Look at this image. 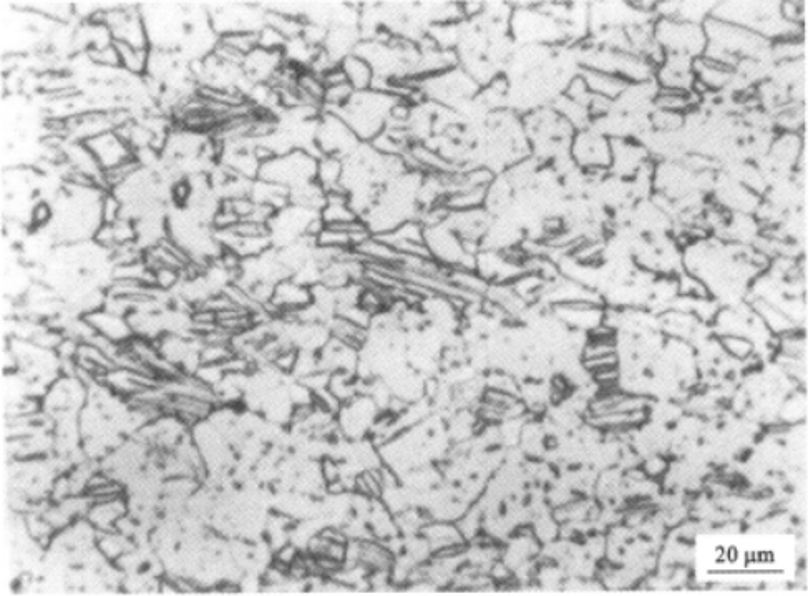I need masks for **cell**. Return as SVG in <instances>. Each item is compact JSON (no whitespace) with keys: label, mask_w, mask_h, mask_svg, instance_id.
I'll return each instance as SVG.
<instances>
[{"label":"cell","mask_w":808,"mask_h":596,"mask_svg":"<svg viewBox=\"0 0 808 596\" xmlns=\"http://www.w3.org/2000/svg\"><path fill=\"white\" fill-rule=\"evenodd\" d=\"M399 100L400 98L392 97L389 93L369 88L354 93L347 105L332 113L346 122L347 127L359 138V142L370 143L379 133L384 132L389 123L390 112Z\"/></svg>","instance_id":"obj_3"},{"label":"cell","mask_w":808,"mask_h":596,"mask_svg":"<svg viewBox=\"0 0 808 596\" xmlns=\"http://www.w3.org/2000/svg\"><path fill=\"white\" fill-rule=\"evenodd\" d=\"M354 93H356V90L352 88L349 82L327 87L324 100H322V108H326V112H336V110L349 103Z\"/></svg>","instance_id":"obj_19"},{"label":"cell","mask_w":808,"mask_h":596,"mask_svg":"<svg viewBox=\"0 0 808 596\" xmlns=\"http://www.w3.org/2000/svg\"><path fill=\"white\" fill-rule=\"evenodd\" d=\"M702 27L707 40L706 52L702 57L726 65L729 69H737V65L744 60H762L765 50H770L769 40L716 17H709Z\"/></svg>","instance_id":"obj_2"},{"label":"cell","mask_w":808,"mask_h":596,"mask_svg":"<svg viewBox=\"0 0 808 596\" xmlns=\"http://www.w3.org/2000/svg\"><path fill=\"white\" fill-rule=\"evenodd\" d=\"M83 143L87 145L103 171L113 170L123 163L135 160V152L132 147L115 130L100 133L97 137L88 138Z\"/></svg>","instance_id":"obj_8"},{"label":"cell","mask_w":808,"mask_h":596,"mask_svg":"<svg viewBox=\"0 0 808 596\" xmlns=\"http://www.w3.org/2000/svg\"><path fill=\"white\" fill-rule=\"evenodd\" d=\"M311 303V288L306 284L297 283L296 279L288 278L276 284L273 299L266 308L273 309L274 313L284 314L306 308Z\"/></svg>","instance_id":"obj_13"},{"label":"cell","mask_w":808,"mask_h":596,"mask_svg":"<svg viewBox=\"0 0 808 596\" xmlns=\"http://www.w3.org/2000/svg\"><path fill=\"white\" fill-rule=\"evenodd\" d=\"M50 218H52V208L47 203H39L32 210V225L37 226V228L47 225Z\"/></svg>","instance_id":"obj_21"},{"label":"cell","mask_w":808,"mask_h":596,"mask_svg":"<svg viewBox=\"0 0 808 596\" xmlns=\"http://www.w3.org/2000/svg\"><path fill=\"white\" fill-rule=\"evenodd\" d=\"M711 17L744 27L769 40L770 44L777 40L804 37L802 25L785 20L780 4L775 2H722L716 4Z\"/></svg>","instance_id":"obj_1"},{"label":"cell","mask_w":808,"mask_h":596,"mask_svg":"<svg viewBox=\"0 0 808 596\" xmlns=\"http://www.w3.org/2000/svg\"><path fill=\"white\" fill-rule=\"evenodd\" d=\"M722 351H726L729 356L737 361H747L754 356V341L744 336H721Z\"/></svg>","instance_id":"obj_18"},{"label":"cell","mask_w":808,"mask_h":596,"mask_svg":"<svg viewBox=\"0 0 808 596\" xmlns=\"http://www.w3.org/2000/svg\"><path fill=\"white\" fill-rule=\"evenodd\" d=\"M654 39L664 54H679L699 59L706 52V32L701 24L658 17L654 20Z\"/></svg>","instance_id":"obj_4"},{"label":"cell","mask_w":808,"mask_h":596,"mask_svg":"<svg viewBox=\"0 0 808 596\" xmlns=\"http://www.w3.org/2000/svg\"><path fill=\"white\" fill-rule=\"evenodd\" d=\"M171 196H173L176 205L185 206L186 203L191 200V196H193V188H191L190 181H176L175 185H173V190H171Z\"/></svg>","instance_id":"obj_20"},{"label":"cell","mask_w":808,"mask_h":596,"mask_svg":"<svg viewBox=\"0 0 808 596\" xmlns=\"http://www.w3.org/2000/svg\"><path fill=\"white\" fill-rule=\"evenodd\" d=\"M316 143L322 157L332 155L344 160L351 157L362 142H359V138L352 133L351 128L347 127L341 117L324 110L317 120Z\"/></svg>","instance_id":"obj_7"},{"label":"cell","mask_w":808,"mask_h":596,"mask_svg":"<svg viewBox=\"0 0 808 596\" xmlns=\"http://www.w3.org/2000/svg\"><path fill=\"white\" fill-rule=\"evenodd\" d=\"M342 175H344L342 158L324 155L317 160L316 181L326 193L342 190Z\"/></svg>","instance_id":"obj_16"},{"label":"cell","mask_w":808,"mask_h":596,"mask_svg":"<svg viewBox=\"0 0 808 596\" xmlns=\"http://www.w3.org/2000/svg\"><path fill=\"white\" fill-rule=\"evenodd\" d=\"M90 326H92L95 333L110 341L117 342V344H127L135 338L132 326L128 323V319L120 314L113 313L110 309L100 308L92 313L83 316Z\"/></svg>","instance_id":"obj_12"},{"label":"cell","mask_w":808,"mask_h":596,"mask_svg":"<svg viewBox=\"0 0 808 596\" xmlns=\"http://www.w3.org/2000/svg\"><path fill=\"white\" fill-rule=\"evenodd\" d=\"M580 75L581 79L585 80L589 92L606 98L609 102H616L623 95L624 90L631 85L623 77L599 72V70L581 69L580 67Z\"/></svg>","instance_id":"obj_14"},{"label":"cell","mask_w":808,"mask_h":596,"mask_svg":"<svg viewBox=\"0 0 808 596\" xmlns=\"http://www.w3.org/2000/svg\"><path fill=\"white\" fill-rule=\"evenodd\" d=\"M654 80L662 90L692 92L696 80L694 59L679 54H664L662 64L656 69Z\"/></svg>","instance_id":"obj_10"},{"label":"cell","mask_w":808,"mask_h":596,"mask_svg":"<svg viewBox=\"0 0 808 596\" xmlns=\"http://www.w3.org/2000/svg\"><path fill=\"white\" fill-rule=\"evenodd\" d=\"M570 155L583 171H606L611 167V142L596 128H583L573 135Z\"/></svg>","instance_id":"obj_6"},{"label":"cell","mask_w":808,"mask_h":596,"mask_svg":"<svg viewBox=\"0 0 808 596\" xmlns=\"http://www.w3.org/2000/svg\"><path fill=\"white\" fill-rule=\"evenodd\" d=\"M113 45H115L118 57H120V67L122 69L133 75L147 74L151 49H135L132 45L120 42V40H113Z\"/></svg>","instance_id":"obj_17"},{"label":"cell","mask_w":808,"mask_h":596,"mask_svg":"<svg viewBox=\"0 0 808 596\" xmlns=\"http://www.w3.org/2000/svg\"><path fill=\"white\" fill-rule=\"evenodd\" d=\"M341 69L346 75L347 82L356 92L372 88L375 79L374 70L370 67L369 62L359 55H347L346 59H342Z\"/></svg>","instance_id":"obj_15"},{"label":"cell","mask_w":808,"mask_h":596,"mask_svg":"<svg viewBox=\"0 0 808 596\" xmlns=\"http://www.w3.org/2000/svg\"><path fill=\"white\" fill-rule=\"evenodd\" d=\"M611 142V167L621 180L633 178L644 163L649 162L648 148L634 138H609Z\"/></svg>","instance_id":"obj_9"},{"label":"cell","mask_w":808,"mask_h":596,"mask_svg":"<svg viewBox=\"0 0 808 596\" xmlns=\"http://www.w3.org/2000/svg\"><path fill=\"white\" fill-rule=\"evenodd\" d=\"M317 158L304 150H293L286 155L271 158L259 168L258 180L269 181L293 190L316 180Z\"/></svg>","instance_id":"obj_5"},{"label":"cell","mask_w":808,"mask_h":596,"mask_svg":"<svg viewBox=\"0 0 808 596\" xmlns=\"http://www.w3.org/2000/svg\"><path fill=\"white\" fill-rule=\"evenodd\" d=\"M551 311L563 326L576 331L591 333L603 324V303L575 301V303L553 304Z\"/></svg>","instance_id":"obj_11"}]
</instances>
